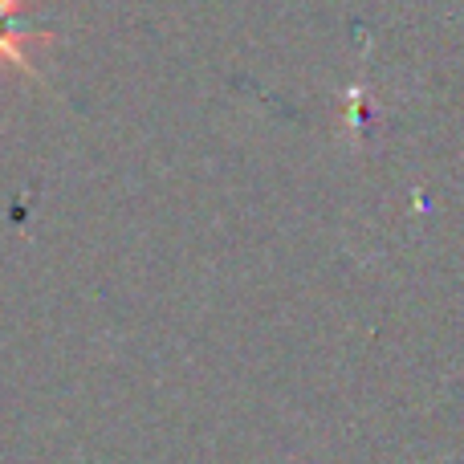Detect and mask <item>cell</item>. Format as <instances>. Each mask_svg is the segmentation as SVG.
I'll use <instances>...</instances> for the list:
<instances>
[{"mask_svg":"<svg viewBox=\"0 0 464 464\" xmlns=\"http://www.w3.org/2000/svg\"><path fill=\"white\" fill-rule=\"evenodd\" d=\"M13 8H16V0H0V33H13V24H8Z\"/></svg>","mask_w":464,"mask_h":464,"instance_id":"cell-1","label":"cell"}]
</instances>
